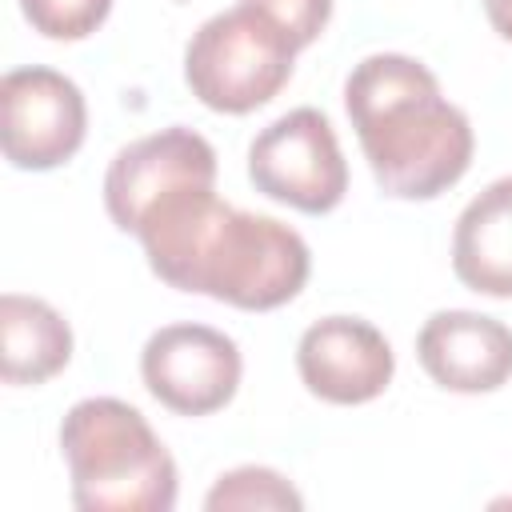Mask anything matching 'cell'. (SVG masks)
I'll use <instances>...</instances> for the list:
<instances>
[{
  "label": "cell",
  "instance_id": "cell-14",
  "mask_svg": "<svg viewBox=\"0 0 512 512\" xmlns=\"http://www.w3.org/2000/svg\"><path fill=\"white\" fill-rule=\"evenodd\" d=\"M20 12L48 40H84L108 20L112 0H20Z\"/></svg>",
  "mask_w": 512,
  "mask_h": 512
},
{
  "label": "cell",
  "instance_id": "cell-12",
  "mask_svg": "<svg viewBox=\"0 0 512 512\" xmlns=\"http://www.w3.org/2000/svg\"><path fill=\"white\" fill-rule=\"evenodd\" d=\"M72 360L68 320L40 296L4 292L0 296V376L4 384H44Z\"/></svg>",
  "mask_w": 512,
  "mask_h": 512
},
{
  "label": "cell",
  "instance_id": "cell-13",
  "mask_svg": "<svg viewBox=\"0 0 512 512\" xmlns=\"http://www.w3.org/2000/svg\"><path fill=\"white\" fill-rule=\"evenodd\" d=\"M208 512H228V508H304V496L276 472L264 464H240L224 476H216V484L204 496Z\"/></svg>",
  "mask_w": 512,
  "mask_h": 512
},
{
  "label": "cell",
  "instance_id": "cell-5",
  "mask_svg": "<svg viewBox=\"0 0 512 512\" xmlns=\"http://www.w3.org/2000/svg\"><path fill=\"white\" fill-rule=\"evenodd\" d=\"M248 180L276 204L308 216L332 212L348 192V164L320 108H292L248 144Z\"/></svg>",
  "mask_w": 512,
  "mask_h": 512
},
{
  "label": "cell",
  "instance_id": "cell-2",
  "mask_svg": "<svg viewBox=\"0 0 512 512\" xmlns=\"http://www.w3.org/2000/svg\"><path fill=\"white\" fill-rule=\"evenodd\" d=\"M344 112L372 180L396 200H432L472 164V124L440 92L428 64L404 52H372L344 80Z\"/></svg>",
  "mask_w": 512,
  "mask_h": 512
},
{
  "label": "cell",
  "instance_id": "cell-6",
  "mask_svg": "<svg viewBox=\"0 0 512 512\" xmlns=\"http://www.w3.org/2000/svg\"><path fill=\"white\" fill-rule=\"evenodd\" d=\"M88 132V104L76 80L56 68H12L0 80V148L20 172L68 164Z\"/></svg>",
  "mask_w": 512,
  "mask_h": 512
},
{
  "label": "cell",
  "instance_id": "cell-16",
  "mask_svg": "<svg viewBox=\"0 0 512 512\" xmlns=\"http://www.w3.org/2000/svg\"><path fill=\"white\" fill-rule=\"evenodd\" d=\"M484 16L500 40L512 44V0H484Z\"/></svg>",
  "mask_w": 512,
  "mask_h": 512
},
{
  "label": "cell",
  "instance_id": "cell-9",
  "mask_svg": "<svg viewBox=\"0 0 512 512\" xmlns=\"http://www.w3.org/2000/svg\"><path fill=\"white\" fill-rule=\"evenodd\" d=\"M296 372L324 404H368L384 396L396 372L388 336L364 316H324L296 344Z\"/></svg>",
  "mask_w": 512,
  "mask_h": 512
},
{
  "label": "cell",
  "instance_id": "cell-10",
  "mask_svg": "<svg viewBox=\"0 0 512 512\" xmlns=\"http://www.w3.org/2000/svg\"><path fill=\"white\" fill-rule=\"evenodd\" d=\"M416 360L448 392H496L512 380V328L472 308H444L424 320Z\"/></svg>",
  "mask_w": 512,
  "mask_h": 512
},
{
  "label": "cell",
  "instance_id": "cell-8",
  "mask_svg": "<svg viewBox=\"0 0 512 512\" xmlns=\"http://www.w3.org/2000/svg\"><path fill=\"white\" fill-rule=\"evenodd\" d=\"M184 184H216V148L184 128H160L124 144L104 172V208L120 232H136L140 216Z\"/></svg>",
  "mask_w": 512,
  "mask_h": 512
},
{
  "label": "cell",
  "instance_id": "cell-11",
  "mask_svg": "<svg viewBox=\"0 0 512 512\" xmlns=\"http://www.w3.org/2000/svg\"><path fill=\"white\" fill-rule=\"evenodd\" d=\"M452 272L480 296H512V176L480 188L456 216Z\"/></svg>",
  "mask_w": 512,
  "mask_h": 512
},
{
  "label": "cell",
  "instance_id": "cell-7",
  "mask_svg": "<svg viewBox=\"0 0 512 512\" xmlns=\"http://www.w3.org/2000/svg\"><path fill=\"white\" fill-rule=\"evenodd\" d=\"M144 388L176 416H212L232 404L244 356L236 340L212 324H164L140 352Z\"/></svg>",
  "mask_w": 512,
  "mask_h": 512
},
{
  "label": "cell",
  "instance_id": "cell-1",
  "mask_svg": "<svg viewBox=\"0 0 512 512\" xmlns=\"http://www.w3.org/2000/svg\"><path fill=\"white\" fill-rule=\"evenodd\" d=\"M132 236L164 284L244 312L296 300L312 272V252L296 228L224 204L216 184H184L160 196Z\"/></svg>",
  "mask_w": 512,
  "mask_h": 512
},
{
  "label": "cell",
  "instance_id": "cell-4",
  "mask_svg": "<svg viewBox=\"0 0 512 512\" xmlns=\"http://www.w3.org/2000/svg\"><path fill=\"white\" fill-rule=\"evenodd\" d=\"M292 40L252 4L208 16L184 48V84L224 116L264 108L292 76Z\"/></svg>",
  "mask_w": 512,
  "mask_h": 512
},
{
  "label": "cell",
  "instance_id": "cell-15",
  "mask_svg": "<svg viewBox=\"0 0 512 512\" xmlns=\"http://www.w3.org/2000/svg\"><path fill=\"white\" fill-rule=\"evenodd\" d=\"M252 4L256 12H264L288 40L292 48H308L320 40V32L328 28L332 20V0H244Z\"/></svg>",
  "mask_w": 512,
  "mask_h": 512
},
{
  "label": "cell",
  "instance_id": "cell-3",
  "mask_svg": "<svg viewBox=\"0 0 512 512\" xmlns=\"http://www.w3.org/2000/svg\"><path fill=\"white\" fill-rule=\"evenodd\" d=\"M60 456L80 512H168L176 504V460L128 400H76L60 420Z\"/></svg>",
  "mask_w": 512,
  "mask_h": 512
}]
</instances>
